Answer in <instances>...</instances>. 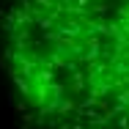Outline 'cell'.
I'll use <instances>...</instances> for the list:
<instances>
[{"label": "cell", "mask_w": 129, "mask_h": 129, "mask_svg": "<svg viewBox=\"0 0 129 129\" xmlns=\"http://www.w3.org/2000/svg\"><path fill=\"white\" fill-rule=\"evenodd\" d=\"M33 3H36L39 8H44V11H47V8H52V6H55V0H33Z\"/></svg>", "instance_id": "1"}]
</instances>
